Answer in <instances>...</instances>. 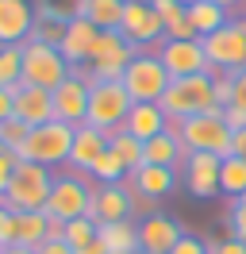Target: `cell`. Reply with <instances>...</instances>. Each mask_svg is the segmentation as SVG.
<instances>
[{
  "instance_id": "obj_1",
  "label": "cell",
  "mask_w": 246,
  "mask_h": 254,
  "mask_svg": "<svg viewBox=\"0 0 246 254\" xmlns=\"http://www.w3.org/2000/svg\"><path fill=\"white\" fill-rule=\"evenodd\" d=\"M158 104H162V112L169 116V124H181V120L200 116V112H219V104H215L212 69H208V73H196V77H177V81H169L166 96H162Z\"/></svg>"
},
{
  "instance_id": "obj_2",
  "label": "cell",
  "mask_w": 246,
  "mask_h": 254,
  "mask_svg": "<svg viewBox=\"0 0 246 254\" xmlns=\"http://www.w3.org/2000/svg\"><path fill=\"white\" fill-rule=\"evenodd\" d=\"M92 200H96V181L89 174H62L54 177L50 185V200H46V216L54 223H69V220H81L92 212Z\"/></svg>"
},
{
  "instance_id": "obj_3",
  "label": "cell",
  "mask_w": 246,
  "mask_h": 254,
  "mask_svg": "<svg viewBox=\"0 0 246 254\" xmlns=\"http://www.w3.org/2000/svg\"><path fill=\"white\" fill-rule=\"evenodd\" d=\"M73 135H77V127L62 124V120H50V124H43V127H31V135L23 139V146L15 150V158L39 162V166H46V170H54V166H69Z\"/></svg>"
},
{
  "instance_id": "obj_4",
  "label": "cell",
  "mask_w": 246,
  "mask_h": 254,
  "mask_svg": "<svg viewBox=\"0 0 246 254\" xmlns=\"http://www.w3.org/2000/svg\"><path fill=\"white\" fill-rule=\"evenodd\" d=\"M50 185H54V170L19 158L12 170V181L4 189V204L12 212H43L50 200Z\"/></svg>"
},
{
  "instance_id": "obj_5",
  "label": "cell",
  "mask_w": 246,
  "mask_h": 254,
  "mask_svg": "<svg viewBox=\"0 0 246 254\" xmlns=\"http://www.w3.org/2000/svg\"><path fill=\"white\" fill-rule=\"evenodd\" d=\"M120 85L127 89V96L135 104H158L169 89V73H166V65H162V58L154 50H138L135 58L127 62Z\"/></svg>"
},
{
  "instance_id": "obj_6",
  "label": "cell",
  "mask_w": 246,
  "mask_h": 254,
  "mask_svg": "<svg viewBox=\"0 0 246 254\" xmlns=\"http://www.w3.org/2000/svg\"><path fill=\"white\" fill-rule=\"evenodd\" d=\"M173 127L184 143V154H196V150L200 154H219V158L231 154V127L223 124V112H200V116H188Z\"/></svg>"
},
{
  "instance_id": "obj_7",
  "label": "cell",
  "mask_w": 246,
  "mask_h": 254,
  "mask_svg": "<svg viewBox=\"0 0 246 254\" xmlns=\"http://www.w3.org/2000/svg\"><path fill=\"white\" fill-rule=\"evenodd\" d=\"M138 50L123 39L120 31H100L96 35V43H92L89 50V65H81L77 73L89 81H120L123 77V69H127V62L135 58Z\"/></svg>"
},
{
  "instance_id": "obj_8",
  "label": "cell",
  "mask_w": 246,
  "mask_h": 254,
  "mask_svg": "<svg viewBox=\"0 0 246 254\" xmlns=\"http://www.w3.org/2000/svg\"><path fill=\"white\" fill-rule=\"evenodd\" d=\"M131 96L123 89L120 81H92L89 85V116H85V124L96 127V131H120L123 120H127V112H131Z\"/></svg>"
},
{
  "instance_id": "obj_9",
  "label": "cell",
  "mask_w": 246,
  "mask_h": 254,
  "mask_svg": "<svg viewBox=\"0 0 246 254\" xmlns=\"http://www.w3.org/2000/svg\"><path fill=\"white\" fill-rule=\"evenodd\" d=\"M65 77H69V62L62 58L58 47H46L35 39L23 43V85H39V89L54 93Z\"/></svg>"
},
{
  "instance_id": "obj_10",
  "label": "cell",
  "mask_w": 246,
  "mask_h": 254,
  "mask_svg": "<svg viewBox=\"0 0 246 254\" xmlns=\"http://www.w3.org/2000/svg\"><path fill=\"white\" fill-rule=\"evenodd\" d=\"M120 35L135 50H142V47H154V50H158L162 43H166V23H162V16L154 12L150 0H127V4H123Z\"/></svg>"
},
{
  "instance_id": "obj_11",
  "label": "cell",
  "mask_w": 246,
  "mask_h": 254,
  "mask_svg": "<svg viewBox=\"0 0 246 254\" xmlns=\"http://www.w3.org/2000/svg\"><path fill=\"white\" fill-rule=\"evenodd\" d=\"M204 54H208V65H212L215 73H239L246 69V35L239 31V23L231 19L227 27H219L204 39Z\"/></svg>"
},
{
  "instance_id": "obj_12",
  "label": "cell",
  "mask_w": 246,
  "mask_h": 254,
  "mask_svg": "<svg viewBox=\"0 0 246 254\" xmlns=\"http://www.w3.org/2000/svg\"><path fill=\"white\" fill-rule=\"evenodd\" d=\"M154 54L162 58L169 81L196 77V73H208V69H212V65H208V54H204V39H181V43H169L166 39Z\"/></svg>"
},
{
  "instance_id": "obj_13",
  "label": "cell",
  "mask_w": 246,
  "mask_h": 254,
  "mask_svg": "<svg viewBox=\"0 0 246 254\" xmlns=\"http://www.w3.org/2000/svg\"><path fill=\"white\" fill-rule=\"evenodd\" d=\"M219 166H223V158L219 154H184L181 162V181L184 189L192 192L196 200H212V196H219Z\"/></svg>"
},
{
  "instance_id": "obj_14",
  "label": "cell",
  "mask_w": 246,
  "mask_h": 254,
  "mask_svg": "<svg viewBox=\"0 0 246 254\" xmlns=\"http://www.w3.org/2000/svg\"><path fill=\"white\" fill-rule=\"evenodd\" d=\"M50 100H54V120H62L69 127H81L85 116H89V81L77 69H69V77L50 93Z\"/></svg>"
},
{
  "instance_id": "obj_15",
  "label": "cell",
  "mask_w": 246,
  "mask_h": 254,
  "mask_svg": "<svg viewBox=\"0 0 246 254\" xmlns=\"http://www.w3.org/2000/svg\"><path fill=\"white\" fill-rule=\"evenodd\" d=\"M184 227L166 212H154L146 220H138V251L146 254H169L177 243H181Z\"/></svg>"
},
{
  "instance_id": "obj_16",
  "label": "cell",
  "mask_w": 246,
  "mask_h": 254,
  "mask_svg": "<svg viewBox=\"0 0 246 254\" xmlns=\"http://www.w3.org/2000/svg\"><path fill=\"white\" fill-rule=\"evenodd\" d=\"M35 8L31 0H0V47H19L31 39Z\"/></svg>"
},
{
  "instance_id": "obj_17",
  "label": "cell",
  "mask_w": 246,
  "mask_h": 254,
  "mask_svg": "<svg viewBox=\"0 0 246 254\" xmlns=\"http://www.w3.org/2000/svg\"><path fill=\"white\" fill-rule=\"evenodd\" d=\"M62 223H54L46 212H12V247L39 251L46 239L58 235Z\"/></svg>"
},
{
  "instance_id": "obj_18",
  "label": "cell",
  "mask_w": 246,
  "mask_h": 254,
  "mask_svg": "<svg viewBox=\"0 0 246 254\" xmlns=\"http://www.w3.org/2000/svg\"><path fill=\"white\" fill-rule=\"evenodd\" d=\"M96 27H92L85 16H73V19H65V35H62V43H58V50H62V58L69 62V69H81V65H89V50H92V43H96Z\"/></svg>"
},
{
  "instance_id": "obj_19",
  "label": "cell",
  "mask_w": 246,
  "mask_h": 254,
  "mask_svg": "<svg viewBox=\"0 0 246 254\" xmlns=\"http://www.w3.org/2000/svg\"><path fill=\"white\" fill-rule=\"evenodd\" d=\"M15 120H23L27 127H43L54 120V100H50V89H39V85H15Z\"/></svg>"
},
{
  "instance_id": "obj_20",
  "label": "cell",
  "mask_w": 246,
  "mask_h": 254,
  "mask_svg": "<svg viewBox=\"0 0 246 254\" xmlns=\"http://www.w3.org/2000/svg\"><path fill=\"white\" fill-rule=\"evenodd\" d=\"M89 216L96 223L131 220V189H127V181H123V185H96V200H92Z\"/></svg>"
},
{
  "instance_id": "obj_21",
  "label": "cell",
  "mask_w": 246,
  "mask_h": 254,
  "mask_svg": "<svg viewBox=\"0 0 246 254\" xmlns=\"http://www.w3.org/2000/svg\"><path fill=\"white\" fill-rule=\"evenodd\" d=\"M181 170H169V166H142L135 174L127 177V189L142 192V196H150V200H166L169 192L177 189V181H181Z\"/></svg>"
},
{
  "instance_id": "obj_22",
  "label": "cell",
  "mask_w": 246,
  "mask_h": 254,
  "mask_svg": "<svg viewBox=\"0 0 246 254\" xmlns=\"http://www.w3.org/2000/svg\"><path fill=\"white\" fill-rule=\"evenodd\" d=\"M104 150H108V135L96 131V127H89V124H81L77 135H73V150H69V170H73V174H89V166L100 158Z\"/></svg>"
},
{
  "instance_id": "obj_23",
  "label": "cell",
  "mask_w": 246,
  "mask_h": 254,
  "mask_svg": "<svg viewBox=\"0 0 246 254\" xmlns=\"http://www.w3.org/2000/svg\"><path fill=\"white\" fill-rule=\"evenodd\" d=\"M142 162H146V166H169V170H181L184 143H181V135H177V127H166L162 135H154L150 143H142Z\"/></svg>"
},
{
  "instance_id": "obj_24",
  "label": "cell",
  "mask_w": 246,
  "mask_h": 254,
  "mask_svg": "<svg viewBox=\"0 0 246 254\" xmlns=\"http://www.w3.org/2000/svg\"><path fill=\"white\" fill-rule=\"evenodd\" d=\"M166 127H173V124H169V116L162 112V104H131L127 120H123V131H131L142 143H150L154 135H162Z\"/></svg>"
},
{
  "instance_id": "obj_25",
  "label": "cell",
  "mask_w": 246,
  "mask_h": 254,
  "mask_svg": "<svg viewBox=\"0 0 246 254\" xmlns=\"http://www.w3.org/2000/svg\"><path fill=\"white\" fill-rule=\"evenodd\" d=\"M96 239L108 247V254H135L138 251V223L135 220L96 223Z\"/></svg>"
},
{
  "instance_id": "obj_26",
  "label": "cell",
  "mask_w": 246,
  "mask_h": 254,
  "mask_svg": "<svg viewBox=\"0 0 246 254\" xmlns=\"http://www.w3.org/2000/svg\"><path fill=\"white\" fill-rule=\"evenodd\" d=\"M123 4H127V0H85L81 16L89 19L96 31H120V23H123Z\"/></svg>"
},
{
  "instance_id": "obj_27",
  "label": "cell",
  "mask_w": 246,
  "mask_h": 254,
  "mask_svg": "<svg viewBox=\"0 0 246 254\" xmlns=\"http://www.w3.org/2000/svg\"><path fill=\"white\" fill-rule=\"evenodd\" d=\"M188 19H192V27H196L200 39H208L212 31H219V27L231 23V16L219 8V4H212V0H196V4L188 8Z\"/></svg>"
},
{
  "instance_id": "obj_28",
  "label": "cell",
  "mask_w": 246,
  "mask_h": 254,
  "mask_svg": "<svg viewBox=\"0 0 246 254\" xmlns=\"http://www.w3.org/2000/svg\"><path fill=\"white\" fill-rule=\"evenodd\" d=\"M89 177L96 181V185H123V181L131 177V170H127V166L120 162V154L108 146L104 154H100V158L89 166Z\"/></svg>"
},
{
  "instance_id": "obj_29",
  "label": "cell",
  "mask_w": 246,
  "mask_h": 254,
  "mask_svg": "<svg viewBox=\"0 0 246 254\" xmlns=\"http://www.w3.org/2000/svg\"><path fill=\"white\" fill-rule=\"evenodd\" d=\"M108 146L120 154V162L131 170V174L146 166V162H142V139H135L131 131H123V127H120V131H112V135H108Z\"/></svg>"
},
{
  "instance_id": "obj_30",
  "label": "cell",
  "mask_w": 246,
  "mask_h": 254,
  "mask_svg": "<svg viewBox=\"0 0 246 254\" xmlns=\"http://www.w3.org/2000/svg\"><path fill=\"white\" fill-rule=\"evenodd\" d=\"M219 192H227L235 200L246 192V162L243 158H235V154L223 158V166H219Z\"/></svg>"
},
{
  "instance_id": "obj_31",
  "label": "cell",
  "mask_w": 246,
  "mask_h": 254,
  "mask_svg": "<svg viewBox=\"0 0 246 254\" xmlns=\"http://www.w3.org/2000/svg\"><path fill=\"white\" fill-rule=\"evenodd\" d=\"M23 81V43L0 47V89H15Z\"/></svg>"
},
{
  "instance_id": "obj_32",
  "label": "cell",
  "mask_w": 246,
  "mask_h": 254,
  "mask_svg": "<svg viewBox=\"0 0 246 254\" xmlns=\"http://www.w3.org/2000/svg\"><path fill=\"white\" fill-rule=\"evenodd\" d=\"M58 235L73 247V251H81L85 243H92L96 239V220L92 216H81V220H69V223H62L58 227Z\"/></svg>"
},
{
  "instance_id": "obj_33",
  "label": "cell",
  "mask_w": 246,
  "mask_h": 254,
  "mask_svg": "<svg viewBox=\"0 0 246 254\" xmlns=\"http://www.w3.org/2000/svg\"><path fill=\"white\" fill-rule=\"evenodd\" d=\"M62 35H65V19L54 16H35V27H31V39L35 43H46V47H58Z\"/></svg>"
},
{
  "instance_id": "obj_34",
  "label": "cell",
  "mask_w": 246,
  "mask_h": 254,
  "mask_svg": "<svg viewBox=\"0 0 246 254\" xmlns=\"http://www.w3.org/2000/svg\"><path fill=\"white\" fill-rule=\"evenodd\" d=\"M81 8H85V0H39V8H35V16L73 19V16H81Z\"/></svg>"
},
{
  "instance_id": "obj_35",
  "label": "cell",
  "mask_w": 246,
  "mask_h": 254,
  "mask_svg": "<svg viewBox=\"0 0 246 254\" xmlns=\"http://www.w3.org/2000/svg\"><path fill=\"white\" fill-rule=\"evenodd\" d=\"M27 135H31V127L23 124V120H15V116H12V120H4V124H0V139L8 143V150H12V154L19 150V146H23V139H27Z\"/></svg>"
},
{
  "instance_id": "obj_36",
  "label": "cell",
  "mask_w": 246,
  "mask_h": 254,
  "mask_svg": "<svg viewBox=\"0 0 246 254\" xmlns=\"http://www.w3.org/2000/svg\"><path fill=\"white\" fill-rule=\"evenodd\" d=\"M150 4H154V12L162 16V23H166V27H173V23H177V19H184V12H188V8H181L177 0H150Z\"/></svg>"
},
{
  "instance_id": "obj_37",
  "label": "cell",
  "mask_w": 246,
  "mask_h": 254,
  "mask_svg": "<svg viewBox=\"0 0 246 254\" xmlns=\"http://www.w3.org/2000/svg\"><path fill=\"white\" fill-rule=\"evenodd\" d=\"M208 254H246V239L223 235V239H215V243H208Z\"/></svg>"
},
{
  "instance_id": "obj_38",
  "label": "cell",
  "mask_w": 246,
  "mask_h": 254,
  "mask_svg": "<svg viewBox=\"0 0 246 254\" xmlns=\"http://www.w3.org/2000/svg\"><path fill=\"white\" fill-rule=\"evenodd\" d=\"M158 212V200H150V196H142V192L131 189V220H146V216H154Z\"/></svg>"
},
{
  "instance_id": "obj_39",
  "label": "cell",
  "mask_w": 246,
  "mask_h": 254,
  "mask_svg": "<svg viewBox=\"0 0 246 254\" xmlns=\"http://www.w3.org/2000/svg\"><path fill=\"white\" fill-rule=\"evenodd\" d=\"M212 81H215V104H219V112L231 104V73H215L212 69Z\"/></svg>"
},
{
  "instance_id": "obj_40",
  "label": "cell",
  "mask_w": 246,
  "mask_h": 254,
  "mask_svg": "<svg viewBox=\"0 0 246 254\" xmlns=\"http://www.w3.org/2000/svg\"><path fill=\"white\" fill-rule=\"evenodd\" d=\"M227 223H231V235L246 239V204H231V212H227Z\"/></svg>"
},
{
  "instance_id": "obj_41",
  "label": "cell",
  "mask_w": 246,
  "mask_h": 254,
  "mask_svg": "<svg viewBox=\"0 0 246 254\" xmlns=\"http://www.w3.org/2000/svg\"><path fill=\"white\" fill-rule=\"evenodd\" d=\"M169 254H208V243L196 239V235H181V243H177Z\"/></svg>"
},
{
  "instance_id": "obj_42",
  "label": "cell",
  "mask_w": 246,
  "mask_h": 254,
  "mask_svg": "<svg viewBox=\"0 0 246 254\" xmlns=\"http://www.w3.org/2000/svg\"><path fill=\"white\" fill-rule=\"evenodd\" d=\"M231 104L246 108V69H239V73L231 77Z\"/></svg>"
},
{
  "instance_id": "obj_43",
  "label": "cell",
  "mask_w": 246,
  "mask_h": 254,
  "mask_svg": "<svg viewBox=\"0 0 246 254\" xmlns=\"http://www.w3.org/2000/svg\"><path fill=\"white\" fill-rule=\"evenodd\" d=\"M223 124H227L231 131H243V127H246V108H239V104H227V108H223Z\"/></svg>"
},
{
  "instance_id": "obj_44",
  "label": "cell",
  "mask_w": 246,
  "mask_h": 254,
  "mask_svg": "<svg viewBox=\"0 0 246 254\" xmlns=\"http://www.w3.org/2000/svg\"><path fill=\"white\" fill-rule=\"evenodd\" d=\"M0 247H12V208L0 204Z\"/></svg>"
},
{
  "instance_id": "obj_45",
  "label": "cell",
  "mask_w": 246,
  "mask_h": 254,
  "mask_svg": "<svg viewBox=\"0 0 246 254\" xmlns=\"http://www.w3.org/2000/svg\"><path fill=\"white\" fill-rule=\"evenodd\" d=\"M15 154H0V196H4V189H8V181H12V170H15Z\"/></svg>"
},
{
  "instance_id": "obj_46",
  "label": "cell",
  "mask_w": 246,
  "mask_h": 254,
  "mask_svg": "<svg viewBox=\"0 0 246 254\" xmlns=\"http://www.w3.org/2000/svg\"><path fill=\"white\" fill-rule=\"evenodd\" d=\"M15 116V89H0V124Z\"/></svg>"
},
{
  "instance_id": "obj_47",
  "label": "cell",
  "mask_w": 246,
  "mask_h": 254,
  "mask_svg": "<svg viewBox=\"0 0 246 254\" xmlns=\"http://www.w3.org/2000/svg\"><path fill=\"white\" fill-rule=\"evenodd\" d=\"M39 254H73V247H69L62 235H54V239H46L43 247H39Z\"/></svg>"
},
{
  "instance_id": "obj_48",
  "label": "cell",
  "mask_w": 246,
  "mask_h": 254,
  "mask_svg": "<svg viewBox=\"0 0 246 254\" xmlns=\"http://www.w3.org/2000/svg\"><path fill=\"white\" fill-rule=\"evenodd\" d=\"M231 154L246 162V127L243 131H231Z\"/></svg>"
},
{
  "instance_id": "obj_49",
  "label": "cell",
  "mask_w": 246,
  "mask_h": 254,
  "mask_svg": "<svg viewBox=\"0 0 246 254\" xmlns=\"http://www.w3.org/2000/svg\"><path fill=\"white\" fill-rule=\"evenodd\" d=\"M73 254H108V247L100 243V239H92V243H85L81 251H73Z\"/></svg>"
},
{
  "instance_id": "obj_50",
  "label": "cell",
  "mask_w": 246,
  "mask_h": 254,
  "mask_svg": "<svg viewBox=\"0 0 246 254\" xmlns=\"http://www.w3.org/2000/svg\"><path fill=\"white\" fill-rule=\"evenodd\" d=\"M212 4H219L223 12H235V8H243V0H212Z\"/></svg>"
},
{
  "instance_id": "obj_51",
  "label": "cell",
  "mask_w": 246,
  "mask_h": 254,
  "mask_svg": "<svg viewBox=\"0 0 246 254\" xmlns=\"http://www.w3.org/2000/svg\"><path fill=\"white\" fill-rule=\"evenodd\" d=\"M0 254H39V251H27V247H4Z\"/></svg>"
},
{
  "instance_id": "obj_52",
  "label": "cell",
  "mask_w": 246,
  "mask_h": 254,
  "mask_svg": "<svg viewBox=\"0 0 246 254\" xmlns=\"http://www.w3.org/2000/svg\"><path fill=\"white\" fill-rule=\"evenodd\" d=\"M0 154H12V150H8V143H4V139H0Z\"/></svg>"
},
{
  "instance_id": "obj_53",
  "label": "cell",
  "mask_w": 246,
  "mask_h": 254,
  "mask_svg": "<svg viewBox=\"0 0 246 254\" xmlns=\"http://www.w3.org/2000/svg\"><path fill=\"white\" fill-rule=\"evenodd\" d=\"M177 4H181V8H192V4H196V0H177Z\"/></svg>"
},
{
  "instance_id": "obj_54",
  "label": "cell",
  "mask_w": 246,
  "mask_h": 254,
  "mask_svg": "<svg viewBox=\"0 0 246 254\" xmlns=\"http://www.w3.org/2000/svg\"><path fill=\"white\" fill-rule=\"evenodd\" d=\"M235 204H246V192H243V196H239V200H235Z\"/></svg>"
},
{
  "instance_id": "obj_55",
  "label": "cell",
  "mask_w": 246,
  "mask_h": 254,
  "mask_svg": "<svg viewBox=\"0 0 246 254\" xmlns=\"http://www.w3.org/2000/svg\"><path fill=\"white\" fill-rule=\"evenodd\" d=\"M138 254H146V251H138Z\"/></svg>"
},
{
  "instance_id": "obj_56",
  "label": "cell",
  "mask_w": 246,
  "mask_h": 254,
  "mask_svg": "<svg viewBox=\"0 0 246 254\" xmlns=\"http://www.w3.org/2000/svg\"><path fill=\"white\" fill-rule=\"evenodd\" d=\"M0 251H4V247H0Z\"/></svg>"
},
{
  "instance_id": "obj_57",
  "label": "cell",
  "mask_w": 246,
  "mask_h": 254,
  "mask_svg": "<svg viewBox=\"0 0 246 254\" xmlns=\"http://www.w3.org/2000/svg\"><path fill=\"white\" fill-rule=\"evenodd\" d=\"M135 254H138V251H135Z\"/></svg>"
}]
</instances>
